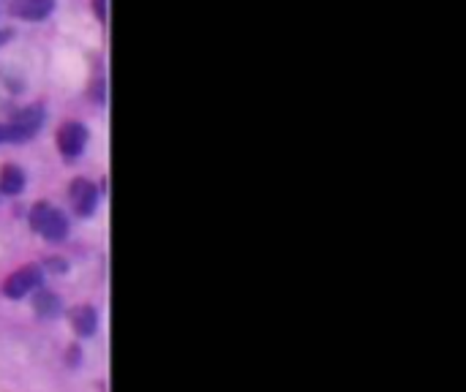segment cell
I'll return each instance as SVG.
<instances>
[{
	"label": "cell",
	"instance_id": "obj_11",
	"mask_svg": "<svg viewBox=\"0 0 466 392\" xmlns=\"http://www.w3.org/2000/svg\"><path fill=\"white\" fill-rule=\"evenodd\" d=\"M93 6H96V12H99V20L107 22V0H93Z\"/></svg>",
	"mask_w": 466,
	"mask_h": 392
},
{
	"label": "cell",
	"instance_id": "obj_3",
	"mask_svg": "<svg viewBox=\"0 0 466 392\" xmlns=\"http://www.w3.org/2000/svg\"><path fill=\"white\" fill-rule=\"evenodd\" d=\"M71 205H74V213L76 216H82V218H87V216H93L96 213V208H99V188L93 185L90 180H74L71 183Z\"/></svg>",
	"mask_w": 466,
	"mask_h": 392
},
{
	"label": "cell",
	"instance_id": "obj_12",
	"mask_svg": "<svg viewBox=\"0 0 466 392\" xmlns=\"http://www.w3.org/2000/svg\"><path fill=\"white\" fill-rule=\"evenodd\" d=\"M47 267H49V270H55V272H66L63 259H47Z\"/></svg>",
	"mask_w": 466,
	"mask_h": 392
},
{
	"label": "cell",
	"instance_id": "obj_5",
	"mask_svg": "<svg viewBox=\"0 0 466 392\" xmlns=\"http://www.w3.org/2000/svg\"><path fill=\"white\" fill-rule=\"evenodd\" d=\"M68 322H71V327L79 338H90V335H96V330H99V314L93 306H74L68 311Z\"/></svg>",
	"mask_w": 466,
	"mask_h": 392
},
{
	"label": "cell",
	"instance_id": "obj_1",
	"mask_svg": "<svg viewBox=\"0 0 466 392\" xmlns=\"http://www.w3.org/2000/svg\"><path fill=\"white\" fill-rule=\"evenodd\" d=\"M31 229H36L49 243H63L68 237V218L58 208H52L47 202H39L31 210Z\"/></svg>",
	"mask_w": 466,
	"mask_h": 392
},
{
	"label": "cell",
	"instance_id": "obj_7",
	"mask_svg": "<svg viewBox=\"0 0 466 392\" xmlns=\"http://www.w3.org/2000/svg\"><path fill=\"white\" fill-rule=\"evenodd\" d=\"M22 191H25V172L14 164H6L4 169H0V193L17 196Z\"/></svg>",
	"mask_w": 466,
	"mask_h": 392
},
{
	"label": "cell",
	"instance_id": "obj_13",
	"mask_svg": "<svg viewBox=\"0 0 466 392\" xmlns=\"http://www.w3.org/2000/svg\"><path fill=\"white\" fill-rule=\"evenodd\" d=\"M68 362H79V349H76V346H71V352H68Z\"/></svg>",
	"mask_w": 466,
	"mask_h": 392
},
{
	"label": "cell",
	"instance_id": "obj_8",
	"mask_svg": "<svg viewBox=\"0 0 466 392\" xmlns=\"http://www.w3.org/2000/svg\"><path fill=\"white\" fill-rule=\"evenodd\" d=\"M55 9V0H17L14 12L22 20H47Z\"/></svg>",
	"mask_w": 466,
	"mask_h": 392
},
{
	"label": "cell",
	"instance_id": "obj_4",
	"mask_svg": "<svg viewBox=\"0 0 466 392\" xmlns=\"http://www.w3.org/2000/svg\"><path fill=\"white\" fill-rule=\"evenodd\" d=\"M85 145H87V129L82 123H66L58 131V150L63 153V158L82 156Z\"/></svg>",
	"mask_w": 466,
	"mask_h": 392
},
{
	"label": "cell",
	"instance_id": "obj_10",
	"mask_svg": "<svg viewBox=\"0 0 466 392\" xmlns=\"http://www.w3.org/2000/svg\"><path fill=\"white\" fill-rule=\"evenodd\" d=\"M28 137L14 126V123H6V126H0V145L4 142H25Z\"/></svg>",
	"mask_w": 466,
	"mask_h": 392
},
{
	"label": "cell",
	"instance_id": "obj_14",
	"mask_svg": "<svg viewBox=\"0 0 466 392\" xmlns=\"http://www.w3.org/2000/svg\"><path fill=\"white\" fill-rule=\"evenodd\" d=\"M9 39H12V31H4V33H0V47H4Z\"/></svg>",
	"mask_w": 466,
	"mask_h": 392
},
{
	"label": "cell",
	"instance_id": "obj_6",
	"mask_svg": "<svg viewBox=\"0 0 466 392\" xmlns=\"http://www.w3.org/2000/svg\"><path fill=\"white\" fill-rule=\"evenodd\" d=\"M33 311H36L41 319H58V316L63 314V300L58 298L55 291L41 289V291L36 294V300H33Z\"/></svg>",
	"mask_w": 466,
	"mask_h": 392
},
{
	"label": "cell",
	"instance_id": "obj_9",
	"mask_svg": "<svg viewBox=\"0 0 466 392\" xmlns=\"http://www.w3.org/2000/svg\"><path fill=\"white\" fill-rule=\"evenodd\" d=\"M12 123L31 139V137L39 134V129H41V123H44V112H41L39 107H28V110H20V112L14 115Z\"/></svg>",
	"mask_w": 466,
	"mask_h": 392
},
{
	"label": "cell",
	"instance_id": "obj_2",
	"mask_svg": "<svg viewBox=\"0 0 466 392\" xmlns=\"http://www.w3.org/2000/svg\"><path fill=\"white\" fill-rule=\"evenodd\" d=\"M41 283H44L41 267L28 264V267H20L17 272H12V275L4 281V294H6L9 300H22V298H28L31 291L41 289Z\"/></svg>",
	"mask_w": 466,
	"mask_h": 392
}]
</instances>
